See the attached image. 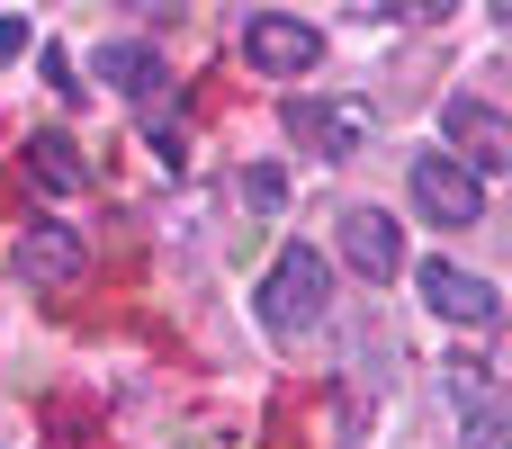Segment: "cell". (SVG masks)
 <instances>
[{"label":"cell","mask_w":512,"mask_h":449,"mask_svg":"<svg viewBox=\"0 0 512 449\" xmlns=\"http://www.w3.org/2000/svg\"><path fill=\"white\" fill-rule=\"evenodd\" d=\"M459 449H512V405H504V387H495V396H477V405H459Z\"/></svg>","instance_id":"cell-11"},{"label":"cell","mask_w":512,"mask_h":449,"mask_svg":"<svg viewBox=\"0 0 512 449\" xmlns=\"http://www.w3.org/2000/svg\"><path fill=\"white\" fill-rule=\"evenodd\" d=\"M27 45H36V27H27L18 9H0V63H9V54H27Z\"/></svg>","instance_id":"cell-14"},{"label":"cell","mask_w":512,"mask_h":449,"mask_svg":"<svg viewBox=\"0 0 512 449\" xmlns=\"http://www.w3.org/2000/svg\"><path fill=\"white\" fill-rule=\"evenodd\" d=\"M252 315H261V333H270V342H297V333H315V324L333 315V261H324V252H306V243H288V252L261 270V288H252Z\"/></svg>","instance_id":"cell-1"},{"label":"cell","mask_w":512,"mask_h":449,"mask_svg":"<svg viewBox=\"0 0 512 449\" xmlns=\"http://www.w3.org/2000/svg\"><path fill=\"white\" fill-rule=\"evenodd\" d=\"M441 387H450L459 405H477V396H495V378H486V360H468V351H459V360H441Z\"/></svg>","instance_id":"cell-13"},{"label":"cell","mask_w":512,"mask_h":449,"mask_svg":"<svg viewBox=\"0 0 512 449\" xmlns=\"http://www.w3.org/2000/svg\"><path fill=\"white\" fill-rule=\"evenodd\" d=\"M135 18H180V0H126Z\"/></svg>","instance_id":"cell-16"},{"label":"cell","mask_w":512,"mask_h":449,"mask_svg":"<svg viewBox=\"0 0 512 449\" xmlns=\"http://www.w3.org/2000/svg\"><path fill=\"white\" fill-rule=\"evenodd\" d=\"M342 261L378 288V279H396L405 270V234H396V216L387 207H342Z\"/></svg>","instance_id":"cell-8"},{"label":"cell","mask_w":512,"mask_h":449,"mask_svg":"<svg viewBox=\"0 0 512 449\" xmlns=\"http://www.w3.org/2000/svg\"><path fill=\"white\" fill-rule=\"evenodd\" d=\"M27 180H36L45 198H81V180H90V171H81V144H72L63 126H36V135H27Z\"/></svg>","instance_id":"cell-9"},{"label":"cell","mask_w":512,"mask_h":449,"mask_svg":"<svg viewBox=\"0 0 512 449\" xmlns=\"http://www.w3.org/2000/svg\"><path fill=\"white\" fill-rule=\"evenodd\" d=\"M396 9H405V18H423V27H432V18H450V9H459V0H396Z\"/></svg>","instance_id":"cell-15"},{"label":"cell","mask_w":512,"mask_h":449,"mask_svg":"<svg viewBox=\"0 0 512 449\" xmlns=\"http://www.w3.org/2000/svg\"><path fill=\"white\" fill-rule=\"evenodd\" d=\"M315 162H351L369 135H378V117L360 108V99H288V117H279Z\"/></svg>","instance_id":"cell-4"},{"label":"cell","mask_w":512,"mask_h":449,"mask_svg":"<svg viewBox=\"0 0 512 449\" xmlns=\"http://www.w3.org/2000/svg\"><path fill=\"white\" fill-rule=\"evenodd\" d=\"M441 144H450V153H459V162H468L477 180H495V171L512 162L504 117H495V108H486L477 90H450V99H441Z\"/></svg>","instance_id":"cell-5"},{"label":"cell","mask_w":512,"mask_h":449,"mask_svg":"<svg viewBox=\"0 0 512 449\" xmlns=\"http://www.w3.org/2000/svg\"><path fill=\"white\" fill-rule=\"evenodd\" d=\"M243 63H252L261 81H306V72L324 63V27H315V18H288V9H261V18L243 27Z\"/></svg>","instance_id":"cell-2"},{"label":"cell","mask_w":512,"mask_h":449,"mask_svg":"<svg viewBox=\"0 0 512 449\" xmlns=\"http://www.w3.org/2000/svg\"><path fill=\"white\" fill-rule=\"evenodd\" d=\"M243 207H252V216H279V207H288V171H279V162H252V171H243Z\"/></svg>","instance_id":"cell-12"},{"label":"cell","mask_w":512,"mask_h":449,"mask_svg":"<svg viewBox=\"0 0 512 449\" xmlns=\"http://www.w3.org/2000/svg\"><path fill=\"white\" fill-rule=\"evenodd\" d=\"M81 225H54V216H36V225H18V243H9V270L18 279H36V288H63V279H81Z\"/></svg>","instance_id":"cell-7"},{"label":"cell","mask_w":512,"mask_h":449,"mask_svg":"<svg viewBox=\"0 0 512 449\" xmlns=\"http://www.w3.org/2000/svg\"><path fill=\"white\" fill-rule=\"evenodd\" d=\"M99 81H117L126 99H153V90H171V72H162V54H153V45H135V36H117V45H99Z\"/></svg>","instance_id":"cell-10"},{"label":"cell","mask_w":512,"mask_h":449,"mask_svg":"<svg viewBox=\"0 0 512 449\" xmlns=\"http://www.w3.org/2000/svg\"><path fill=\"white\" fill-rule=\"evenodd\" d=\"M414 207H423L432 225H450V234H459V225H477V216H486V180H477L450 144H432V153H414Z\"/></svg>","instance_id":"cell-3"},{"label":"cell","mask_w":512,"mask_h":449,"mask_svg":"<svg viewBox=\"0 0 512 449\" xmlns=\"http://www.w3.org/2000/svg\"><path fill=\"white\" fill-rule=\"evenodd\" d=\"M414 288H423V306H432L441 324H468V333H486V324L504 315V288L477 279V270H459V261H423Z\"/></svg>","instance_id":"cell-6"}]
</instances>
